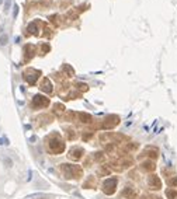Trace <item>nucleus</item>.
I'll return each instance as SVG.
<instances>
[{
	"label": "nucleus",
	"instance_id": "f257e3e1",
	"mask_svg": "<svg viewBox=\"0 0 177 199\" xmlns=\"http://www.w3.org/2000/svg\"><path fill=\"white\" fill-rule=\"evenodd\" d=\"M115 188H117V180H115V178H108V180L104 182V185H103V191H104V194H107V195L114 194Z\"/></svg>",
	"mask_w": 177,
	"mask_h": 199
},
{
	"label": "nucleus",
	"instance_id": "f03ea898",
	"mask_svg": "<svg viewBox=\"0 0 177 199\" xmlns=\"http://www.w3.org/2000/svg\"><path fill=\"white\" fill-rule=\"evenodd\" d=\"M49 146H51V150L55 151V153H62L65 150V145L62 143V140H59V137H56V140H55V137L51 139Z\"/></svg>",
	"mask_w": 177,
	"mask_h": 199
},
{
	"label": "nucleus",
	"instance_id": "7ed1b4c3",
	"mask_svg": "<svg viewBox=\"0 0 177 199\" xmlns=\"http://www.w3.org/2000/svg\"><path fill=\"white\" fill-rule=\"evenodd\" d=\"M32 105H34L35 108L45 107V105H48V100L45 98V97H42V96H35L34 100H32Z\"/></svg>",
	"mask_w": 177,
	"mask_h": 199
},
{
	"label": "nucleus",
	"instance_id": "20e7f679",
	"mask_svg": "<svg viewBox=\"0 0 177 199\" xmlns=\"http://www.w3.org/2000/svg\"><path fill=\"white\" fill-rule=\"evenodd\" d=\"M149 185H150L152 189H159L162 186V182L156 175H150V177H149Z\"/></svg>",
	"mask_w": 177,
	"mask_h": 199
},
{
	"label": "nucleus",
	"instance_id": "39448f33",
	"mask_svg": "<svg viewBox=\"0 0 177 199\" xmlns=\"http://www.w3.org/2000/svg\"><path fill=\"white\" fill-rule=\"evenodd\" d=\"M37 74H38V72H32V74H31V70H28V72L25 73L24 77H25V80H27L28 83L32 84V83H35V80H37V77H38Z\"/></svg>",
	"mask_w": 177,
	"mask_h": 199
},
{
	"label": "nucleus",
	"instance_id": "423d86ee",
	"mask_svg": "<svg viewBox=\"0 0 177 199\" xmlns=\"http://www.w3.org/2000/svg\"><path fill=\"white\" fill-rule=\"evenodd\" d=\"M41 88H42L44 91H47V93H51V91H52V86H51L48 79H44V82L41 84Z\"/></svg>",
	"mask_w": 177,
	"mask_h": 199
},
{
	"label": "nucleus",
	"instance_id": "0eeeda50",
	"mask_svg": "<svg viewBox=\"0 0 177 199\" xmlns=\"http://www.w3.org/2000/svg\"><path fill=\"white\" fill-rule=\"evenodd\" d=\"M81 153H83V150H81V149H73L72 151H70V159L77 160V159L81 156Z\"/></svg>",
	"mask_w": 177,
	"mask_h": 199
},
{
	"label": "nucleus",
	"instance_id": "6e6552de",
	"mask_svg": "<svg viewBox=\"0 0 177 199\" xmlns=\"http://www.w3.org/2000/svg\"><path fill=\"white\" fill-rule=\"evenodd\" d=\"M134 195H135L134 188H127L122 191V196H125V198H134Z\"/></svg>",
	"mask_w": 177,
	"mask_h": 199
},
{
	"label": "nucleus",
	"instance_id": "1a4fd4ad",
	"mask_svg": "<svg viewBox=\"0 0 177 199\" xmlns=\"http://www.w3.org/2000/svg\"><path fill=\"white\" fill-rule=\"evenodd\" d=\"M142 167H144V170H148V171L155 170V164H153L152 161H145V163L142 164Z\"/></svg>",
	"mask_w": 177,
	"mask_h": 199
},
{
	"label": "nucleus",
	"instance_id": "9d476101",
	"mask_svg": "<svg viewBox=\"0 0 177 199\" xmlns=\"http://www.w3.org/2000/svg\"><path fill=\"white\" fill-rule=\"evenodd\" d=\"M166 195L169 199H177V191H172V189H167L166 191Z\"/></svg>",
	"mask_w": 177,
	"mask_h": 199
},
{
	"label": "nucleus",
	"instance_id": "9b49d317",
	"mask_svg": "<svg viewBox=\"0 0 177 199\" xmlns=\"http://www.w3.org/2000/svg\"><path fill=\"white\" fill-rule=\"evenodd\" d=\"M79 118H80L81 122H90V119H92V116L89 115V114H79Z\"/></svg>",
	"mask_w": 177,
	"mask_h": 199
},
{
	"label": "nucleus",
	"instance_id": "f8f14e48",
	"mask_svg": "<svg viewBox=\"0 0 177 199\" xmlns=\"http://www.w3.org/2000/svg\"><path fill=\"white\" fill-rule=\"evenodd\" d=\"M28 31H30V33L37 34V25H35V23H34V24H30V27H28Z\"/></svg>",
	"mask_w": 177,
	"mask_h": 199
},
{
	"label": "nucleus",
	"instance_id": "ddd939ff",
	"mask_svg": "<svg viewBox=\"0 0 177 199\" xmlns=\"http://www.w3.org/2000/svg\"><path fill=\"white\" fill-rule=\"evenodd\" d=\"M7 44V35H3L0 38V45H6Z\"/></svg>",
	"mask_w": 177,
	"mask_h": 199
},
{
	"label": "nucleus",
	"instance_id": "4468645a",
	"mask_svg": "<svg viewBox=\"0 0 177 199\" xmlns=\"http://www.w3.org/2000/svg\"><path fill=\"white\" fill-rule=\"evenodd\" d=\"M169 184H170V185H173V186H177V177L172 178V180H169Z\"/></svg>",
	"mask_w": 177,
	"mask_h": 199
},
{
	"label": "nucleus",
	"instance_id": "2eb2a0df",
	"mask_svg": "<svg viewBox=\"0 0 177 199\" xmlns=\"http://www.w3.org/2000/svg\"><path fill=\"white\" fill-rule=\"evenodd\" d=\"M0 145H7V139H0Z\"/></svg>",
	"mask_w": 177,
	"mask_h": 199
},
{
	"label": "nucleus",
	"instance_id": "dca6fc26",
	"mask_svg": "<svg viewBox=\"0 0 177 199\" xmlns=\"http://www.w3.org/2000/svg\"><path fill=\"white\" fill-rule=\"evenodd\" d=\"M155 199H160V198H155Z\"/></svg>",
	"mask_w": 177,
	"mask_h": 199
},
{
	"label": "nucleus",
	"instance_id": "f3484780",
	"mask_svg": "<svg viewBox=\"0 0 177 199\" xmlns=\"http://www.w3.org/2000/svg\"><path fill=\"white\" fill-rule=\"evenodd\" d=\"M0 3H1V0H0Z\"/></svg>",
	"mask_w": 177,
	"mask_h": 199
}]
</instances>
